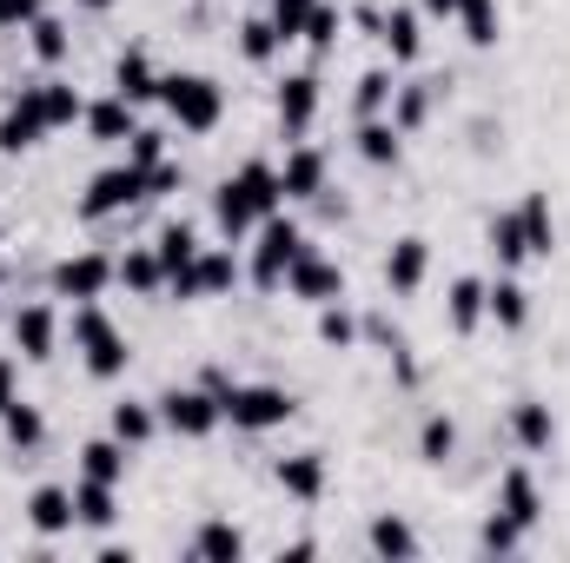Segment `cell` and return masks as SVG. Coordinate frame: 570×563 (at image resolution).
Returning <instances> with one entry per match:
<instances>
[{"mask_svg":"<svg viewBox=\"0 0 570 563\" xmlns=\"http://www.w3.org/2000/svg\"><path fill=\"white\" fill-rule=\"evenodd\" d=\"M285 213V186H279V166L273 159H246L239 172H226L213 186V226L226 246H239L246 233H259V219Z\"/></svg>","mask_w":570,"mask_h":563,"instance_id":"obj_1","label":"cell"},{"mask_svg":"<svg viewBox=\"0 0 570 563\" xmlns=\"http://www.w3.org/2000/svg\"><path fill=\"white\" fill-rule=\"evenodd\" d=\"M67 338H73V352H80L87 378H100V385L127 378V365H134V345H127V332L107 318V305H100V298L73 305V318H67Z\"/></svg>","mask_w":570,"mask_h":563,"instance_id":"obj_2","label":"cell"},{"mask_svg":"<svg viewBox=\"0 0 570 563\" xmlns=\"http://www.w3.org/2000/svg\"><path fill=\"white\" fill-rule=\"evenodd\" d=\"M159 107L179 134H213L226 120V87L213 73H159Z\"/></svg>","mask_w":570,"mask_h":563,"instance_id":"obj_3","label":"cell"},{"mask_svg":"<svg viewBox=\"0 0 570 563\" xmlns=\"http://www.w3.org/2000/svg\"><path fill=\"white\" fill-rule=\"evenodd\" d=\"M219 418L233 424V431H279V424L298 418V398L285 392V385H266V378H233L226 392H219Z\"/></svg>","mask_w":570,"mask_h":563,"instance_id":"obj_4","label":"cell"},{"mask_svg":"<svg viewBox=\"0 0 570 563\" xmlns=\"http://www.w3.org/2000/svg\"><path fill=\"white\" fill-rule=\"evenodd\" d=\"M312 239H305V226L292 219V213H273V219H259V233H253V253H246V279L259 285V292H285V273L298 266V253H305Z\"/></svg>","mask_w":570,"mask_h":563,"instance_id":"obj_5","label":"cell"},{"mask_svg":"<svg viewBox=\"0 0 570 563\" xmlns=\"http://www.w3.org/2000/svg\"><path fill=\"white\" fill-rule=\"evenodd\" d=\"M140 199H146V166H134V159H114V166H100V172L80 186L73 213H80L87 226H100V219H120V213H134Z\"/></svg>","mask_w":570,"mask_h":563,"instance_id":"obj_6","label":"cell"},{"mask_svg":"<svg viewBox=\"0 0 570 563\" xmlns=\"http://www.w3.org/2000/svg\"><path fill=\"white\" fill-rule=\"evenodd\" d=\"M107 285H114V253H94V246L60 253V259L47 266V292H53V298H67V305L107 298Z\"/></svg>","mask_w":570,"mask_h":563,"instance_id":"obj_7","label":"cell"},{"mask_svg":"<svg viewBox=\"0 0 570 563\" xmlns=\"http://www.w3.org/2000/svg\"><path fill=\"white\" fill-rule=\"evenodd\" d=\"M153 405H159V431L193 437V444H199V437H213V431L226 424V418H219V398H213L206 385H166Z\"/></svg>","mask_w":570,"mask_h":563,"instance_id":"obj_8","label":"cell"},{"mask_svg":"<svg viewBox=\"0 0 570 563\" xmlns=\"http://www.w3.org/2000/svg\"><path fill=\"white\" fill-rule=\"evenodd\" d=\"M47 134H53V127H47V107H40V80L13 87L7 107H0V152H7V159H13V152H33Z\"/></svg>","mask_w":570,"mask_h":563,"instance_id":"obj_9","label":"cell"},{"mask_svg":"<svg viewBox=\"0 0 570 563\" xmlns=\"http://www.w3.org/2000/svg\"><path fill=\"white\" fill-rule=\"evenodd\" d=\"M7 338H13V352H20L27 365H47V358L60 352V312H53L47 298H27V305L7 318Z\"/></svg>","mask_w":570,"mask_h":563,"instance_id":"obj_10","label":"cell"},{"mask_svg":"<svg viewBox=\"0 0 570 563\" xmlns=\"http://www.w3.org/2000/svg\"><path fill=\"white\" fill-rule=\"evenodd\" d=\"M273 113H279L285 146L312 134V120H318V67H292V73H285L279 93H273Z\"/></svg>","mask_w":570,"mask_h":563,"instance_id":"obj_11","label":"cell"},{"mask_svg":"<svg viewBox=\"0 0 570 563\" xmlns=\"http://www.w3.org/2000/svg\"><path fill=\"white\" fill-rule=\"evenodd\" d=\"M153 253H159V266H166V292L193 305V259H199V226H193V219H166V226H159V239H153Z\"/></svg>","mask_w":570,"mask_h":563,"instance_id":"obj_12","label":"cell"},{"mask_svg":"<svg viewBox=\"0 0 570 563\" xmlns=\"http://www.w3.org/2000/svg\"><path fill=\"white\" fill-rule=\"evenodd\" d=\"M285 292H292L298 305H312V312H318V305H332V298H345V266L305 246V253H298V266L285 273Z\"/></svg>","mask_w":570,"mask_h":563,"instance_id":"obj_13","label":"cell"},{"mask_svg":"<svg viewBox=\"0 0 570 563\" xmlns=\"http://www.w3.org/2000/svg\"><path fill=\"white\" fill-rule=\"evenodd\" d=\"M491 504H498L504 517H518L524 531H538V524H544V484H538V471H531V464H504Z\"/></svg>","mask_w":570,"mask_h":563,"instance_id":"obj_14","label":"cell"},{"mask_svg":"<svg viewBox=\"0 0 570 563\" xmlns=\"http://www.w3.org/2000/svg\"><path fill=\"white\" fill-rule=\"evenodd\" d=\"M379 47L392 53V67H419L425 60V13H419V0L412 7L399 0V7L379 13Z\"/></svg>","mask_w":570,"mask_h":563,"instance_id":"obj_15","label":"cell"},{"mask_svg":"<svg viewBox=\"0 0 570 563\" xmlns=\"http://www.w3.org/2000/svg\"><path fill=\"white\" fill-rule=\"evenodd\" d=\"M20 517H27V531H33V537H47V544H53V537H67V531L80 524V517H73V484H33V491H27V504H20Z\"/></svg>","mask_w":570,"mask_h":563,"instance_id":"obj_16","label":"cell"},{"mask_svg":"<svg viewBox=\"0 0 570 563\" xmlns=\"http://www.w3.org/2000/svg\"><path fill=\"white\" fill-rule=\"evenodd\" d=\"M279 186H285V199H318V192L332 186V159H325V146H312V140H292V146H285Z\"/></svg>","mask_w":570,"mask_h":563,"instance_id":"obj_17","label":"cell"},{"mask_svg":"<svg viewBox=\"0 0 570 563\" xmlns=\"http://www.w3.org/2000/svg\"><path fill=\"white\" fill-rule=\"evenodd\" d=\"M273 477H279V491L292 504H318L325 491H332V464H325V451H292L273 464Z\"/></svg>","mask_w":570,"mask_h":563,"instance_id":"obj_18","label":"cell"},{"mask_svg":"<svg viewBox=\"0 0 570 563\" xmlns=\"http://www.w3.org/2000/svg\"><path fill=\"white\" fill-rule=\"evenodd\" d=\"M425 279H431V239H425V233H399V239H392V253H385V292L412 298Z\"/></svg>","mask_w":570,"mask_h":563,"instance_id":"obj_19","label":"cell"},{"mask_svg":"<svg viewBox=\"0 0 570 563\" xmlns=\"http://www.w3.org/2000/svg\"><path fill=\"white\" fill-rule=\"evenodd\" d=\"M239 279H246L239 246H199V259H193V298H233Z\"/></svg>","mask_w":570,"mask_h":563,"instance_id":"obj_20","label":"cell"},{"mask_svg":"<svg viewBox=\"0 0 570 563\" xmlns=\"http://www.w3.org/2000/svg\"><path fill=\"white\" fill-rule=\"evenodd\" d=\"M80 127L94 134V146H127V140H134V127H140V107H134V100H120V93H100V100H87Z\"/></svg>","mask_w":570,"mask_h":563,"instance_id":"obj_21","label":"cell"},{"mask_svg":"<svg viewBox=\"0 0 570 563\" xmlns=\"http://www.w3.org/2000/svg\"><path fill=\"white\" fill-rule=\"evenodd\" d=\"M358 338H372V345L392 358V372H399L405 385H419V358H412V338H405V325H392V312H365V318H358Z\"/></svg>","mask_w":570,"mask_h":563,"instance_id":"obj_22","label":"cell"},{"mask_svg":"<svg viewBox=\"0 0 570 563\" xmlns=\"http://www.w3.org/2000/svg\"><path fill=\"white\" fill-rule=\"evenodd\" d=\"M484 318H491L498 332H524V318H531V292H524L518 273L484 279Z\"/></svg>","mask_w":570,"mask_h":563,"instance_id":"obj_23","label":"cell"},{"mask_svg":"<svg viewBox=\"0 0 570 563\" xmlns=\"http://www.w3.org/2000/svg\"><path fill=\"white\" fill-rule=\"evenodd\" d=\"M246 551H253V544H246V531H239L233 517H206V524L186 537V557H199V563H239Z\"/></svg>","mask_w":570,"mask_h":563,"instance_id":"obj_24","label":"cell"},{"mask_svg":"<svg viewBox=\"0 0 570 563\" xmlns=\"http://www.w3.org/2000/svg\"><path fill=\"white\" fill-rule=\"evenodd\" d=\"M365 551H372V557H385V563H405V557H419V551H425V537H419L399 511H379V517L365 524Z\"/></svg>","mask_w":570,"mask_h":563,"instance_id":"obj_25","label":"cell"},{"mask_svg":"<svg viewBox=\"0 0 570 563\" xmlns=\"http://www.w3.org/2000/svg\"><path fill=\"white\" fill-rule=\"evenodd\" d=\"M484 253L498 259V273H518V266L531 259V246H524V219H518V206H504V213H491V219H484Z\"/></svg>","mask_w":570,"mask_h":563,"instance_id":"obj_26","label":"cell"},{"mask_svg":"<svg viewBox=\"0 0 570 563\" xmlns=\"http://www.w3.org/2000/svg\"><path fill=\"white\" fill-rule=\"evenodd\" d=\"M511 437H518V451L544 457V451L558 444V412H551L544 398H518V405H511Z\"/></svg>","mask_w":570,"mask_h":563,"instance_id":"obj_27","label":"cell"},{"mask_svg":"<svg viewBox=\"0 0 570 563\" xmlns=\"http://www.w3.org/2000/svg\"><path fill=\"white\" fill-rule=\"evenodd\" d=\"M114 93H120V100H134V107L159 100V67H153V53H146V47L114 53Z\"/></svg>","mask_w":570,"mask_h":563,"instance_id":"obj_28","label":"cell"},{"mask_svg":"<svg viewBox=\"0 0 570 563\" xmlns=\"http://www.w3.org/2000/svg\"><path fill=\"white\" fill-rule=\"evenodd\" d=\"M438 100H444V80H399V93H392V127L412 140V134L431 120Z\"/></svg>","mask_w":570,"mask_h":563,"instance_id":"obj_29","label":"cell"},{"mask_svg":"<svg viewBox=\"0 0 570 563\" xmlns=\"http://www.w3.org/2000/svg\"><path fill=\"white\" fill-rule=\"evenodd\" d=\"M352 146H358V159H365V166H379V172H385V166L399 172V159H405V134L392 127V113H379V120H358Z\"/></svg>","mask_w":570,"mask_h":563,"instance_id":"obj_30","label":"cell"},{"mask_svg":"<svg viewBox=\"0 0 570 563\" xmlns=\"http://www.w3.org/2000/svg\"><path fill=\"white\" fill-rule=\"evenodd\" d=\"M114 285H127L134 298H159V292H166V266H159V253H153V246H127V253L114 259Z\"/></svg>","mask_w":570,"mask_h":563,"instance_id":"obj_31","label":"cell"},{"mask_svg":"<svg viewBox=\"0 0 570 563\" xmlns=\"http://www.w3.org/2000/svg\"><path fill=\"white\" fill-rule=\"evenodd\" d=\"M73 517H80V531H107V524H120V484L80 477V484H73Z\"/></svg>","mask_w":570,"mask_h":563,"instance_id":"obj_32","label":"cell"},{"mask_svg":"<svg viewBox=\"0 0 570 563\" xmlns=\"http://www.w3.org/2000/svg\"><path fill=\"white\" fill-rule=\"evenodd\" d=\"M0 437H7V451L33 457V451L47 444V412H40V405H27V398H13V405L0 412Z\"/></svg>","mask_w":570,"mask_h":563,"instance_id":"obj_33","label":"cell"},{"mask_svg":"<svg viewBox=\"0 0 570 563\" xmlns=\"http://www.w3.org/2000/svg\"><path fill=\"white\" fill-rule=\"evenodd\" d=\"M518 219H524V246H531V259H551V253H558V213H551V192H524Z\"/></svg>","mask_w":570,"mask_h":563,"instance_id":"obj_34","label":"cell"},{"mask_svg":"<svg viewBox=\"0 0 570 563\" xmlns=\"http://www.w3.org/2000/svg\"><path fill=\"white\" fill-rule=\"evenodd\" d=\"M107 431L134 451V444H146L153 431H159V405L153 398H114V412H107Z\"/></svg>","mask_w":570,"mask_h":563,"instance_id":"obj_35","label":"cell"},{"mask_svg":"<svg viewBox=\"0 0 570 563\" xmlns=\"http://www.w3.org/2000/svg\"><path fill=\"white\" fill-rule=\"evenodd\" d=\"M233 40H239V60H253V67H273L285 53V33L266 20V13H246L239 27H233Z\"/></svg>","mask_w":570,"mask_h":563,"instance_id":"obj_36","label":"cell"},{"mask_svg":"<svg viewBox=\"0 0 570 563\" xmlns=\"http://www.w3.org/2000/svg\"><path fill=\"white\" fill-rule=\"evenodd\" d=\"M444 318H451V332L458 338H471L478 325H484V279H451V292H444Z\"/></svg>","mask_w":570,"mask_h":563,"instance_id":"obj_37","label":"cell"},{"mask_svg":"<svg viewBox=\"0 0 570 563\" xmlns=\"http://www.w3.org/2000/svg\"><path fill=\"white\" fill-rule=\"evenodd\" d=\"M27 47H33L40 67H60V60L73 53V27H67L60 13H33V20H27Z\"/></svg>","mask_w":570,"mask_h":563,"instance_id":"obj_38","label":"cell"},{"mask_svg":"<svg viewBox=\"0 0 570 563\" xmlns=\"http://www.w3.org/2000/svg\"><path fill=\"white\" fill-rule=\"evenodd\" d=\"M80 477H100V484H127V444L107 431V437H87L80 444Z\"/></svg>","mask_w":570,"mask_h":563,"instance_id":"obj_39","label":"cell"},{"mask_svg":"<svg viewBox=\"0 0 570 563\" xmlns=\"http://www.w3.org/2000/svg\"><path fill=\"white\" fill-rule=\"evenodd\" d=\"M392 93H399V73L392 67H365L358 87H352V113L358 120H379V113H392Z\"/></svg>","mask_w":570,"mask_h":563,"instance_id":"obj_40","label":"cell"},{"mask_svg":"<svg viewBox=\"0 0 570 563\" xmlns=\"http://www.w3.org/2000/svg\"><path fill=\"white\" fill-rule=\"evenodd\" d=\"M40 107H47V127H53V134H67V127H73V120L87 113V93H80L73 80L47 73V80H40Z\"/></svg>","mask_w":570,"mask_h":563,"instance_id":"obj_41","label":"cell"},{"mask_svg":"<svg viewBox=\"0 0 570 563\" xmlns=\"http://www.w3.org/2000/svg\"><path fill=\"white\" fill-rule=\"evenodd\" d=\"M524 544H531V531L491 504V511H484V524H478V551H484V557H518Z\"/></svg>","mask_w":570,"mask_h":563,"instance_id":"obj_42","label":"cell"},{"mask_svg":"<svg viewBox=\"0 0 570 563\" xmlns=\"http://www.w3.org/2000/svg\"><path fill=\"white\" fill-rule=\"evenodd\" d=\"M451 20L464 27L471 47H498V33H504V7H498V0H458Z\"/></svg>","mask_w":570,"mask_h":563,"instance_id":"obj_43","label":"cell"},{"mask_svg":"<svg viewBox=\"0 0 570 563\" xmlns=\"http://www.w3.org/2000/svg\"><path fill=\"white\" fill-rule=\"evenodd\" d=\"M312 332H318V345H332V352H352V345H358V312H352L345 298H332V305H318Z\"/></svg>","mask_w":570,"mask_h":563,"instance_id":"obj_44","label":"cell"},{"mask_svg":"<svg viewBox=\"0 0 570 563\" xmlns=\"http://www.w3.org/2000/svg\"><path fill=\"white\" fill-rule=\"evenodd\" d=\"M312 53H332L338 40H345V7L338 0H312V13H305V33H298Z\"/></svg>","mask_w":570,"mask_h":563,"instance_id":"obj_45","label":"cell"},{"mask_svg":"<svg viewBox=\"0 0 570 563\" xmlns=\"http://www.w3.org/2000/svg\"><path fill=\"white\" fill-rule=\"evenodd\" d=\"M419 457L425 464H451L458 457V424L444 418V412H425V424H419Z\"/></svg>","mask_w":570,"mask_h":563,"instance_id":"obj_46","label":"cell"},{"mask_svg":"<svg viewBox=\"0 0 570 563\" xmlns=\"http://www.w3.org/2000/svg\"><path fill=\"white\" fill-rule=\"evenodd\" d=\"M305 13H312V0H266V20L285 33V47L305 33Z\"/></svg>","mask_w":570,"mask_h":563,"instance_id":"obj_47","label":"cell"},{"mask_svg":"<svg viewBox=\"0 0 570 563\" xmlns=\"http://www.w3.org/2000/svg\"><path fill=\"white\" fill-rule=\"evenodd\" d=\"M186 186V166L179 159H159V166H146V199H173Z\"/></svg>","mask_w":570,"mask_h":563,"instance_id":"obj_48","label":"cell"},{"mask_svg":"<svg viewBox=\"0 0 570 563\" xmlns=\"http://www.w3.org/2000/svg\"><path fill=\"white\" fill-rule=\"evenodd\" d=\"M127 159H134V166H159V159H166V134H159V127H134Z\"/></svg>","mask_w":570,"mask_h":563,"instance_id":"obj_49","label":"cell"},{"mask_svg":"<svg viewBox=\"0 0 570 563\" xmlns=\"http://www.w3.org/2000/svg\"><path fill=\"white\" fill-rule=\"evenodd\" d=\"M33 13H47V0H0V33H13V27L27 33Z\"/></svg>","mask_w":570,"mask_h":563,"instance_id":"obj_50","label":"cell"},{"mask_svg":"<svg viewBox=\"0 0 570 563\" xmlns=\"http://www.w3.org/2000/svg\"><path fill=\"white\" fill-rule=\"evenodd\" d=\"M13 398H20V365H13V358H0V412H7Z\"/></svg>","mask_w":570,"mask_h":563,"instance_id":"obj_51","label":"cell"},{"mask_svg":"<svg viewBox=\"0 0 570 563\" xmlns=\"http://www.w3.org/2000/svg\"><path fill=\"white\" fill-rule=\"evenodd\" d=\"M419 13H425V20H451V13H458V0H419Z\"/></svg>","mask_w":570,"mask_h":563,"instance_id":"obj_52","label":"cell"},{"mask_svg":"<svg viewBox=\"0 0 570 563\" xmlns=\"http://www.w3.org/2000/svg\"><path fill=\"white\" fill-rule=\"evenodd\" d=\"M73 7H80V13H114L120 0H73Z\"/></svg>","mask_w":570,"mask_h":563,"instance_id":"obj_53","label":"cell"},{"mask_svg":"<svg viewBox=\"0 0 570 563\" xmlns=\"http://www.w3.org/2000/svg\"><path fill=\"white\" fill-rule=\"evenodd\" d=\"M0 292H7V266H0Z\"/></svg>","mask_w":570,"mask_h":563,"instance_id":"obj_54","label":"cell"}]
</instances>
